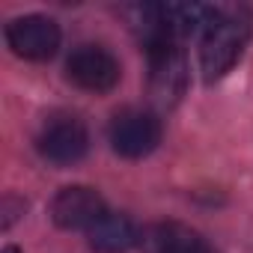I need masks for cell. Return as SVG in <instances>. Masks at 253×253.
Instances as JSON below:
<instances>
[{
    "instance_id": "2",
    "label": "cell",
    "mask_w": 253,
    "mask_h": 253,
    "mask_svg": "<svg viewBox=\"0 0 253 253\" xmlns=\"http://www.w3.org/2000/svg\"><path fill=\"white\" fill-rule=\"evenodd\" d=\"M107 140L116 155L128 158V161L146 158L161 143V119L143 107H125L110 119Z\"/></svg>"
},
{
    "instance_id": "8",
    "label": "cell",
    "mask_w": 253,
    "mask_h": 253,
    "mask_svg": "<svg viewBox=\"0 0 253 253\" xmlns=\"http://www.w3.org/2000/svg\"><path fill=\"white\" fill-rule=\"evenodd\" d=\"M137 226L131 217L119 211H107L101 220H95L86 229V241L95 253H128L137 244Z\"/></svg>"
},
{
    "instance_id": "9",
    "label": "cell",
    "mask_w": 253,
    "mask_h": 253,
    "mask_svg": "<svg viewBox=\"0 0 253 253\" xmlns=\"http://www.w3.org/2000/svg\"><path fill=\"white\" fill-rule=\"evenodd\" d=\"M155 253H214L211 244L185 223H161L152 232Z\"/></svg>"
},
{
    "instance_id": "10",
    "label": "cell",
    "mask_w": 253,
    "mask_h": 253,
    "mask_svg": "<svg viewBox=\"0 0 253 253\" xmlns=\"http://www.w3.org/2000/svg\"><path fill=\"white\" fill-rule=\"evenodd\" d=\"M0 253H21V250H18L15 244H9V247H3V250H0Z\"/></svg>"
},
{
    "instance_id": "7",
    "label": "cell",
    "mask_w": 253,
    "mask_h": 253,
    "mask_svg": "<svg viewBox=\"0 0 253 253\" xmlns=\"http://www.w3.org/2000/svg\"><path fill=\"white\" fill-rule=\"evenodd\" d=\"M107 214L101 194L89 185H69L51 203V220L60 229H89Z\"/></svg>"
},
{
    "instance_id": "6",
    "label": "cell",
    "mask_w": 253,
    "mask_h": 253,
    "mask_svg": "<svg viewBox=\"0 0 253 253\" xmlns=\"http://www.w3.org/2000/svg\"><path fill=\"white\" fill-rule=\"evenodd\" d=\"M60 24L48 15H21V18H12L6 24V42L9 48L24 57V60H33V63H42V60H51L60 48Z\"/></svg>"
},
{
    "instance_id": "4",
    "label": "cell",
    "mask_w": 253,
    "mask_h": 253,
    "mask_svg": "<svg viewBox=\"0 0 253 253\" xmlns=\"http://www.w3.org/2000/svg\"><path fill=\"white\" fill-rule=\"evenodd\" d=\"M149 54V86L158 104L173 107L188 86V66H185V54L179 48L176 39H164L146 48Z\"/></svg>"
},
{
    "instance_id": "3",
    "label": "cell",
    "mask_w": 253,
    "mask_h": 253,
    "mask_svg": "<svg viewBox=\"0 0 253 253\" xmlns=\"http://www.w3.org/2000/svg\"><path fill=\"white\" fill-rule=\"evenodd\" d=\"M36 149L39 155L54 164V167H72L78 164L86 149H89V131L84 119L72 116V113H57L51 119H45V125L36 134Z\"/></svg>"
},
{
    "instance_id": "5",
    "label": "cell",
    "mask_w": 253,
    "mask_h": 253,
    "mask_svg": "<svg viewBox=\"0 0 253 253\" xmlns=\"http://www.w3.org/2000/svg\"><path fill=\"white\" fill-rule=\"evenodd\" d=\"M66 78L86 92H110L119 78V60L104 45H78L66 60Z\"/></svg>"
},
{
    "instance_id": "1",
    "label": "cell",
    "mask_w": 253,
    "mask_h": 253,
    "mask_svg": "<svg viewBox=\"0 0 253 253\" xmlns=\"http://www.w3.org/2000/svg\"><path fill=\"white\" fill-rule=\"evenodd\" d=\"M253 30V15L247 6H211V18L200 33V69L206 84L220 81L244 54Z\"/></svg>"
}]
</instances>
